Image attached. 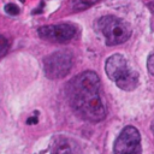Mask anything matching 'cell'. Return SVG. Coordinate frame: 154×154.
<instances>
[{"instance_id":"6da1fadb","label":"cell","mask_w":154,"mask_h":154,"mask_svg":"<svg viewBox=\"0 0 154 154\" xmlns=\"http://www.w3.org/2000/svg\"><path fill=\"white\" fill-rule=\"evenodd\" d=\"M66 94L71 107L81 118L98 123L106 117L99 76L94 71L81 72L69 82Z\"/></svg>"},{"instance_id":"7a4b0ae2","label":"cell","mask_w":154,"mask_h":154,"mask_svg":"<svg viewBox=\"0 0 154 154\" xmlns=\"http://www.w3.org/2000/svg\"><path fill=\"white\" fill-rule=\"evenodd\" d=\"M105 71L108 78L114 81L118 88L123 89V91L126 92L134 91L138 84L137 72L129 68L125 57L119 53L111 56L106 60Z\"/></svg>"},{"instance_id":"5bb4252c","label":"cell","mask_w":154,"mask_h":154,"mask_svg":"<svg viewBox=\"0 0 154 154\" xmlns=\"http://www.w3.org/2000/svg\"><path fill=\"white\" fill-rule=\"evenodd\" d=\"M149 9H150L153 12H154V4H149Z\"/></svg>"},{"instance_id":"ba28073f","label":"cell","mask_w":154,"mask_h":154,"mask_svg":"<svg viewBox=\"0 0 154 154\" xmlns=\"http://www.w3.org/2000/svg\"><path fill=\"white\" fill-rule=\"evenodd\" d=\"M100 0H73V9L76 11L84 10V9H88V7L95 5Z\"/></svg>"},{"instance_id":"30bf717a","label":"cell","mask_w":154,"mask_h":154,"mask_svg":"<svg viewBox=\"0 0 154 154\" xmlns=\"http://www.w3.org/2000/svg\"><path fill=\"white\" fill-rule=\"evenodd\" d=\"M5 11H6V14H9L10 16H16V15L19 14V9L15 4H7V5H5Z\"/></svg>"},{"instance_id":"4fadbf2b","label":"cell","mask_w":154,"mask_h":154,"mask_svg":"<svg viewBox=\"0 0 154 154\" xmlns=\"http://www.w3.org/2000/svg\"><path fill=\"white\" fill-rule=\"evenodd\" d=\"M150 130H152V133H153V135H154V120H153V123H152V125H150Z\"/></svg>"},{"instance_id":"8fae6325","label":"cell","mask_w":154,"mask_h":154,"mask_svg":"<svg viewBox=\"0 0 154 154\" xmlns=\"http://www.w3.org/2000/svg\"><path fill=\"white\" fill-rule=\"evenodd\" d=\"M147 68L152 76H154V54H152L147 60Z\"/></svg>"},{"instance_id":"5b68a950","label":"cell","mask_w":154,"mask_h":154,"mask_svg":"<svg viewBox=\"0 0 154 154\" xmlns=\"http://www.w3.org/2000/svg\"><path fill=\"white\" fill-rule=\"evenodd\" d=\"M114 154H142L141 135L135 126L128 125L117 137L113 147Z\"/></svg>"},{"instance_id":"277c9868","label":"cell","mask_w":154,"mask_h":154,"mask_svg":"<svg viewBox=\"0 0 154 154\" xmlns=\"http://www.w3.org/2000/svg\"><path fill=\"white\" fill-rule=\"evenodd\" d=\"M73 60L69 51H57L43 59V71L49 80L65 77L72 69Z\"/></svg>"},{"instance_id":"8992f818","label":"cell","mask_w":154,"mask_h":154,"mask_svg":"<svg viewBox=\"0 0 154 154\" xmlns=\"http://www.w3.org/2000/svg\"><path fill=\"white\" fill-rule=\"evenodd\" d=\"M40 37L52 42H68L75 37L76 27L69 23L43 25L37 30Z\"/></svg>"},{"instance_id":"3957f363","label":"cell","mask_w":154,"mask_h":154,"mask_svg":"<svg viewBox=\"0 0 154 154\" xmlns=\"http://www.w3.org/2000/svg\"><path fill=\"white\" fill-rule=\"evenodd\" d=\"M99 29L105 36L106 43L108 46H116L124 43L129 40L131 29L129 24L116 16H104L98 22Z\"/></svg>"},{"instance_id":"52a82bcc","label":"cell","mask_w":154,"mask_h":154,"mask_svg":"<svg viewBox=\"0 0 154 154\" xmlns=\"http://www.w3.org/2000/svg\"><path fill=\"white\" fill-rule=\"evenodd\" d=\"M51 154H72V150L68 141L61 136H58L52 141Z\"/></svg>"},{"instance_id":"7c38bea8","label":"cell","mask_w":154,"mask_h":154,"mask_svg":"<svg viewBox=\"0 0 154 154\" xmlns=\"http://www.w3.org/2000/svg\"><path fill=\"white\" fill-rule=\"evenodd\" d=\"M36 123H37V118H36V117L28 118V120H27V124H29V125H31V124H36Z\"/></svg>"},{"instance_id":"9c48e42d","label":"cell","mask_w":154,"mask_h":154,"mask_svg":"<svg viewBox=\"0 0 154 154\" xmlns=\"http://www.w3.org/2000/svg\"><path fill=\"white\" fill-rule=\"evenodd\" d=\"M9 47H10L9 40L5 36L0 35V57H3V56L6 54V52L9 51Z\"/></svg>"}]
</instances>
